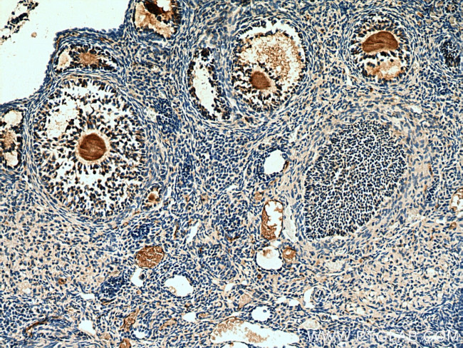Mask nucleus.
Returning <instances> with one entry per match:
<instances>
[{"mask_svg":"<svg viewBox=\"0 0 463 348\" xmlns=\"http://www.w3.org/2000/svg\"><path fill=\"white\" fill-rule=\"evenodd\" d=\"M103 100L88 95L53 100L36 130L41 178L51 193L80 210L103 208L112 193L122 192L142 174L135 128Z\"/></svg>","mask_w":463,"mask_h":348,"instance_id":"f257e3e1","label":"nucleus"},{"mask_svg":"<svg viewBox=\"0 0 463 348\" xmlns=\"http://www.w3.org/2000/svg\"><path fill=\"white\" fill-rule=\"evenodd\" d=\"M265 24L239 40L233 57L232 84L255 106L275 107L300 81L303 56L291 28L274 21Z\"/></svg>","mask_w":463,"mask_h":348,"instance_id":"f03ea898","label":"nucleus"}]
</instances>
